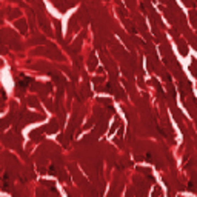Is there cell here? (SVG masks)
I'll list each match as a JSON object with an SVG mask.
<instances>
[{
	"mask_svg": "<svg viewBox=\"0 0 197 197\" xmlns=\"http://www.w3.org/2000/svg\"><path fill=\"white\" fill-rule=\"evenodd\" d=\"M0 111H2V103H0Z\"/></svg>",
	"mask_w": 197,
	"mask_h": 197,
	"instance_id": "cell-1",
	"label": "cell"
}]
</instances>
